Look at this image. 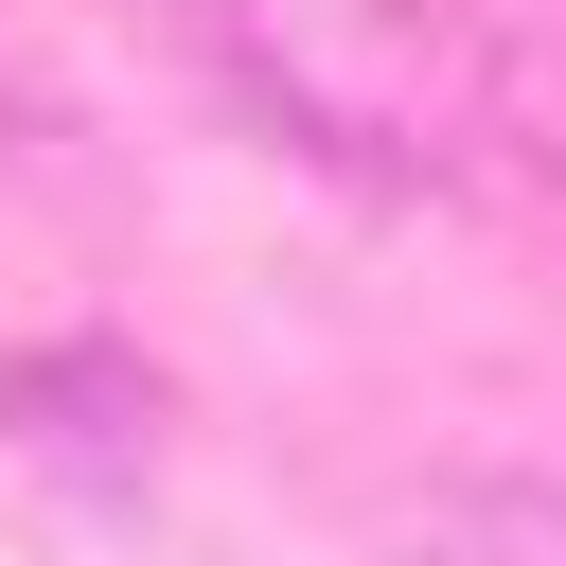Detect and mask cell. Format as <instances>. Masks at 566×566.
<instances>
[{
	"instance_id": "7a4b0ae2",
	"label": "cell",
	"mask_w": 566,
	"mask_h": 566,
	"mask_svg": "<svg viewBox=\"0 0 566 566\" xmlns=\"http://www.w3.org/2000/svg\"><path fill=\"white\" fill-rule=\"evenodd\" d=\"M495 106H513V142L566 177V18H531V35L495 53Z\"/></svg>"
},
{
	"instance_id": "6da1fadb",
	"label": "cell",
	"mask_w": 566,
	"mask_h": 566,
	"mask_svg": "<svg viewBox=\"0 0 566 566\" xmlns=\"http://www.w3.org/2000/svg\"><path fill=\"white\" fill-rule=\"evenodd\" d=\"M407 566H566V495L548 478H442L407 513Z\"/></svg>"
}]
</instances>
